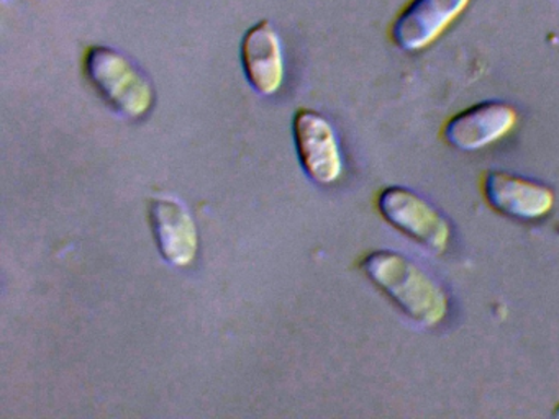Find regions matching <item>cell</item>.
<instances>
[{"mask_svg":"<svg viewBox=\"0 0 559 419\" xmlns=\"http://www.w3.org/2000/svg\"><path fill=\"white\" fill-rule=\"evenodd\" d=\"M361 268L414 323L431 327L447 318L448 298L443 288L407 255L379 249L362 259Z\"/></svg>","mask_w":559,"mask_h":419,"instance_id":"obj_1","label":"cell"},{"mask_svg":"<svg viewBox=\"0 0 559 419\" xmlns=\"http://www.w3.org/2000/svg\"><path fill=\"white\" fill-rule=\"evenodd\" d=\"M84 71L100 97L122 117L140 120L152 110V82L122 52L109 46H94L84 58Z\"/></svg>","mask_w":559,"mask_h":419,"instance_id":"obj_2","label":"cell"},{"mask_svg":"<svg viewBox=\"0 0 559 419\" xmlns=\"http://www.w3.org/2000/svg\"><path fill=\"white\" fill-rule=\"evenodd\" d=\"M378 208L389 225L428 251L440 254L450 244V223L418 193L405 187H388L379 193Z\"/></svg>","mask_w":559,"mask_h":419,"instance_id":"obj_3","label":"cell"},{"mask_svg":"<svg viewBox=\"0 0 559 419\" xmlns=\"http://www.w3.org/2000/svg\"><path fill=\"white\" fill-rule=\"evenodd\" d=\"M297 154L307 176L319 185H332L342 177L343 157L338 137L319 111L299 110L293 121Z\"/></svg>","mask_w":559,"mask_h":419,"instance_id":"obj_4","label":"cell"},{"mask_svg":"<svg viewBox=\"0 0 559 419\" xmlns=\"http://www.w3.org/2000/svg\"><path fill=\"white\" fill-rule=\"evenodd\" d=\"M471 0H411L391 26V39L402 51L433 45L469 7Z\"/></svg>","mask_w":559,"mask_h":419,"instance_id":"obj_5","label":"cell"},{"mask_svg":"<svg viewBox=\"0 0 559 419\" xmlns=\"http://www.w3.org/2000/svg\"><path fill=\"white\" fill-rule=\"evenodd\" d=\"M148 218L163 259L175 267L194 264L199 231L188 206L173 195H156L148 202Z\"/></svg>","mask_w":559,"mask_h":419,"instance_id":"obj_6","label":"cell"},{"mask_svg":"<svg viewBox=\"0 0 559 419\" xmlns=\"http://www.w3.org/2000/svg\"><path fill=\"white\" fill-rule=\"evenodd\" d=\"M519 121L512 105L503 101H483L460 111L448 120L443 137L461 151H477L506 137Z\"/></svg>","mask_w":559,"mask_h":419,"instance_id":"obj_7","label":"cell"},{"mask_svg":"<svg viewBox=\"0 0 559 419\" xmlns=\"http://www.w3.org/2000/svg\"><path fill=\"white\" fill-rule=\"evenodd\" d=\"M484 199L496 212L519 219H538L555 206L549 187L507 170H490L483 180Z\"/></svg>","mask_w":559,"mask_h":419,"instance_id":"obj_8","label":"cell"},{"mask_svg":"<svg viewBox=\"0 0 559 419\" xmlns=\"http://www.w3.org/2000/svg\"><path fill=\"white\" fill-rule=\"evenodd\" d=\"M241 64L258 94L273 95L280 91L284 81L283 46L267 20L251 26L241 39Z\"/></svg>","mask_w":559,"mask_h":419,"instance_id":"obj_9","label":"cell"}]
</instances>
